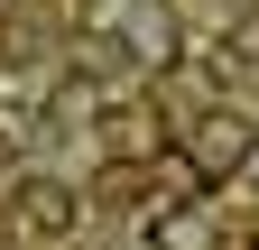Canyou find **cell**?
<instances>
[{"instance_id": "cell-2", "label": "cell", "mask_w": 259, "mask_h": 250, "mask_svg": "<svg viewBox=\"0 0 259 250\" xmlns=\"http://www.w3.org/2000/svg\"><path fill=\"white\" fill-rule=\"evenodd\" d=\"M102 37L130 56V65H139V74H176L185 65V19H176V0H130V10H120V28H102Z\"/></svg>"}, {"instance_id": "cell-7", "label": "cell", "mask_w": 259, "mask_h": 250, "mask_svg": "<svg viewBox=\"0 0 259 250\" xmlns=\"http://www.w3.org/2000/svg\"><path fill=\"white\" fill-rule=\"evenodd\" d=\"M241 185H250V195H259V148H250V167H241Z\"/></svg>"}, {"instance_id": "cell-3", "label": "cell", "mask_w": 259, "mask_h": 250, "mask_svg": "<svg viewBox=\"0 0 259 250\" xmlns=\"http://www.w3.org/2000/svg\"><path fill=\"white\" fill-rule=\"evenodd\" d=\"M185 148L204 158V176H213V185H241L250 148H259V120H250L241 102H204V111H194V130H185Z\"/></svg>"}, {"instance_id": "cell-5", "label": "cell", "mask_w": 259, "mask_h": 250, "mask_svg": "<svg viewBox=\"0 0 259 250\" xmlns=\"http://www.w3.org/2000/svg\"><path fill=\"white\" fill-rule=\"evenodd\" d=\"M102 111H111V93H102V74L83 65V74H56L47 84V111L37 120H47V130H102Z\"/></svg>"}, {"instance_id": "cell-4", "label": "cell", "mask_w": 259, "mask_h": 250, "mask_svg": "<svg viewBox=\"0 0 259 250\" xmlns=\"http://www.w3.org/2000/svg\"><path fill=\"white\" fill-rule=\"evenodd\" d=\"M148 250H222L232 241V223H222V195H194V204H157L139 223Z\"/></svg>"}, {"instance_id": "cell-1", "label": "cell", "mask_w": 259, "mask_h": 250, "mask_svg": "<svg viewBox=\"0 0 259 250\" xmlns=\"http://www.w3.org/2000/svg\"><path fill=\"white\" fill-rule=\"evenodd\" d=\"M0 204H10V232H19V241H74V232H83V213H93L56 167H19Z\"/></svg>"}, {"instance_id": "cell-6", "label": "cell", "mask_w": 259, "mask_h": 250, "mask_svg": "<svg viewBox=\"0 0 259 250\" xmlns=\"http://www.w3.org/2000/svg\"><path fill=\"white\" fill-rule=\"evenodd\" d=\"M148 185H157V204H194V195H222V185L204 176V158H194L185 139H167V148L148 158Z\"/></svg>"}, {"instance_id": "cell-8", "label": "cell", "mask_w": 259, "mask_h": 250, "mask_svg": "<svg viewBox=\"0 0 259 250\" xmlns=\"http://www.w3.org/2000/svg\"><path fill=\"white\" fill-rule=\"evenodd\" d=\"M65 250H102V241H65Z\"/></svg>"}]
</instances>
